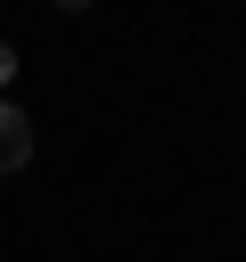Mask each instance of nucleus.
I'll use <instances>...</instances> for the list:
<instances>
[{
    "mask_svg": "<svg viewBox=\"0 0 246 262\" xmlns=\"http://www.w3.org/2000/svg\"><path fill=\"white\" fill-rule=\"evenodd\" d=\"M33 164V115L0 98V172H25Z\"/></svg>",
    "mask_w": 246,
    "mask_h": 262,
    "instance_id": "nucleus-1",
    "label": "nucleus"
},
{
    "mask_svg": "<svg viewBox=\"0 0 246 262\" xmlns=\"http://www.w3.org/2000/svg\"><path fill=\"white\" fill-rule=\"evenodd\" d=\"M8 82H16V49L0 41V90H8Z\"/></svg>",
    "mask_w": 246,
    "mask_h": 262,
    "instance_id": "nucleus-2",
    "label": "nucleus"
}]
</instances>
